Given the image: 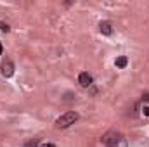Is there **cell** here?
<instances>
[{"label": "cell", "instance_id": "ba28073f", "mask_svg": "<svg viewBox=\"0 0 149 147\" xmlns=\"http://www.w3.org/2000/svg\"><path fill=\"white\" fill-rule=\"evenodd\" d=\"M0 30H2V31H9V26H7L5 23H0Z\"/></svg>", "mask_w": 149, "mask_h": 147}, {"label": "cell", "instance_id": "5b68a950", "mask_svg": "<svg viewBox=\"0 0 149 147\" xmlns=\"http://www.w3.org/2000/svg\"><path fill=\"white\" fill-rule=\"evenodd\" d=\"M101 33L102 35H111L113 33V28H111V23H108V21H104V23H101Z\"/></svg>", "mask_w": 149, "mask_h": 147}, {"label": "cell", "instance_id": "3957f363", "mask_svg": "<svg viewBox=\"0 0 149 147\" xmlns=\"http://www.w3.org/2000/svg\"><path fill=\"white\" fill-rule=\"evenodd\" d=\"M2 74H3L5 78H10V76L14 74V64H12L10 59H5V61L2 62Z\"/></svg>", "mask_w": 149, "mask_h": 147}, {"label": "cell", "instance_id": "9c48e42d", "mask_svg": "<svg viewBox=\"0 0 149 147\" xmlns=\"http://www.w3.org/2000/svg\"><path fill=\"white\" fill-rule=\"evenodd\" d=\"M142 101H146V102H149V92H146V94L142 95Z\"/></svg>", "mask_w": 149, "mask_h": 147}, {"label": "cell", "instance_id": "30bf717a", "mask_svg": "<svg viewBox=\"0 0 149 147\" xmlns=\"http://www.w3.org/2000/svg\"><path fill=\"white\" fill-rule=\"evenodd\" d=\"M142 112H144V116H149V106H146V107L142 109Z\"/></svg>", "mask_w": 149, "mask_h": 147}, {"label": "cell", "instance_id": "52a82bcc", "mask_svg": "<svg viewBox=\"0 0 149 147\" xmlns=\"http://www.w3.org/2000/svg\"><path fill=\"white\" fill-rule=\"evenodd\" d=\"M38 144H40V139H33V140H28L24 147H38Z\"/></svg>", "mask_w": 149, "mask_h": 147}, {"label": "cell", "instance_id": "8992f818", "mask_svg": "<svg viewBox=\"0 0 149 147\" xmlns=\"http://www.w3.org/2000/svg\"><path fill=\"white\" fill-rule=\"evenodd\" d=\"M114 64H116V68H120V69H123L127 64H128V59L125 57V55H120L116 61H114Z\"/></svg>", "mask_w": 149, "mask_h": 147}, {"label": "cell", "instance_id": "8fae6325", "mask_svg": "<svg viewBox=\"0 0 149 147\" xmlns=\"http://www.w3.org/2000/svg\"><path fill=\"white\" fill-rule=\"evenodd\" d=\"M40 147H56V146H54V144H42Z\"/></svg>", "mask_w": 149, "mask_h": 147}, {"label": "cell", "instance_id": "7a4b0ae2", "mask_svg": "<svg viewBox=\"0 0 149 147\" xmlns=\"http://www.w3.org/2000/svg\"><path fill=\"white\" fill-rule=\"evenodd\" d=\"M78 118H80V116H78V112H76V111H68V112H64L63 116H59V118H57L56 126H57V128H68V126H71V125H73Z\"/></svg>", "mask_w": 149, "mask_h": 147}, {"label": "cell", "instance_id": "277c9868", "mask_svg": "<svg viewBox=\"0 0 149 147\" xmlns=\"http://www.w3.org/2000/svg\"><path fill=\"white\" fill-rule=\"evenodd\" d=\"M78 83L81 85V87H90L92 85V76L88 73H80V76H78Z\"/></svg>", "mask_w": 149, "mask_h": 147}, {"label": "cell", "instance_id": "6da1fadb", "mask_svg": "<svg viewBox=\"0 0 149 147\" xmlns=\"http://www.w3.org/2000/svg\"><path fill=\"white\" fill-rule=\"evenodd\" d=\"M102 142L109 147H128L127 139H125L121 133H116V132H108V133L102 137Z\"/></svg>", "mask_w": 149, "mask_h": 147}, {"label": "cell", "instance_id": "7c38bea8", "mask_svg": "<svg viewBox=\"0 0 149 147\" xmlns=\"http://www.w3.org/2000/svg\"><path fill=\"white\" fill-rule=\"evenodd\" d=\"M2 50H3V49H2V43H0V55H2Z\"/></svg>", "mask_w": 149, "mask_h": 147}]
</instances>
